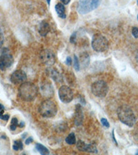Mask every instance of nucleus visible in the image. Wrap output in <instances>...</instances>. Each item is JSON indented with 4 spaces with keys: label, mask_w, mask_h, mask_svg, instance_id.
<instances>
[{
    "label": "nucleus",
    "mask_w": 138,
    "mask_h": 155,
    "mask_svg": "<svg viewBox=\"0 0 138 155\" xmlns=\"http://www.w3.org/2000/svg\"><path fill=\"white\" fill-rule=\"evenodd\" d=\"M79 60V63H81L82 66L83 67L87 66L90 62V58H89V54L86 53V52L84 54H82L81 57H80V59Z\"/></svg>",
    "instance_id": "17"
},
{
    "label": "nucleus",
    "mask_w": 138,
    "mask_h": 155,
    "mask_svg": "<svg viewBox=\"0 0 138 155\" xmlns=\"http://www.w3.org/2000/svg\"><path fill=\"white\" fill-rule=\"evenodd\" d=\"M58 94L60 100L63 103H70L73 99V92L71 87L67 86H62L60 87Z\"/></svg>",
    "instance_id": "8"
},
{
    "label": "nucleus",
    "mask_w": 138,
    "mask_h": 155,
    "mask_svg": "<svg viewBox=\"0 0 138 155\" xmlns=\"http://www.w3.org/2000/svg\"><path fill=\"white\" fill-rule=\"evenodd\" d=\"M32 141H33V139H32V138L31 137H29V138H28L26 140V141H25V143H26V145H29L31 143H32Z\"/></svg>",
    "instance_id": "29"
},
{
    "label": "nucleus",
    "mask_w": 138,
    "mask_h": 155,
    "mask_svg": "<svg viewBox=\"0 0 138 155\" xmlns=\"http://www.w3.org/2000/svg\"><path fill=\"white\" fill-rule=\"evenodd\" d=\"M40 60L44 65L51 66L55 63V56L50 50H43L40 53Z\"/></svg>",
    "instance_id": "9"
},
{
    "label": "nucleus",
    "mask_w": 138,
    "mask_h": 155,
    "mask_svg": "<svg viewBox=\"0 0 138 155\" xmlns=\"http://www.w3.org/2000/svg\"><path fill=\"white\" fill-rule=\"evenodd\" d=\"M135 59H136V61H137V63L138 64V49L137 50V51H136V54H135Z\"/></svg>",
    "instance_id": "31"
},
{
    "label": "nucleus",
    "mask_w": 138,
    "mask_h": 155,
    "mask_svg": "<svg viewBox=\"0 0 138 155\" xmlns=\"http://www.w3.org/2000/svg\"><path fill=\"white\" fill-rule=\"evenodd\" d=\"M137 4H138V0H137Z\"/></svg>",
    "instance_id": "38"
},
{
    "label": "nucleus",
    "mask_w": 138,
    "mask_h": 155,
    "mask_svg": "<svg viewBox=\"0 0 138 155\" xmlns=\"http://www.w3.org/2000/svg\"><path fill=\"white\" fill-rule=\"evenodd\" d=\"M55 11H56L57 15L58 16L60 17V18H63L65 19L66 18V13H65V7L64 5L62 3H58L56 4L55 6Z\"/></svg>",
    "instance_id": "16"
},
{
    "label": "nucleus",
    "mask_w": 138,
    "mask_h": 155,
    "mask_svg": "<svg viewBox=\"0 0 138 155\" xmlns=\"http://www.w3.org/2000/svg\"><path fill=\"white\" fill-rule=\"evenodd\" d=\"M101 123L102 124L103 126L104 127H107V128H109L110 127V124L109 123V121H108V120L105 118H102L101 119Z\"/></svg>",
    "instance_id": "24"
},
{
    "label": "nucleus",
    "mask_w": 138,
    "mask_h": 155,
    "mask_svg": "<svg viewBox=\"0 0 138 155\" xmlns=\"http://www.w3.org/2000/svg\"><path fill=\"white\" fill-rule=\"evenodd\" d=\"M46 1H47V3H48V4L50 5V2H51V0H46Z\"/></svg>",
    "instance_id": "35"
},
{
    "label": "nucleus",
    "mask_w": 138,
    "mask_h": 155,
    "mask_svg": "<svg viewBox=\"0 0 138 155\" xmlns=\"http://www.w3.org/2000/svg\"><path fill=\"white\" fill-rule=\"evenodd\" d=\"M83 121H84V114H83L82 106L80 104H77L75 112V124L77 126H81Z\"/></svg>",
    "instance_id": "12"
},
{
    "label": "nucleus",
    "mask_w": 138,
    "mask_h": 155,
    "mask_svg": "<svg viewBox=\"0 0 138 155\" xmlns=\"http://www.w3.org/2000/svg\"><path fill=\"white\" fill-rule=\"evenodd\" d=\"M91 91L95 96L102 98L106 96L109 92V86L104 81H95L91 86Z\"/></svg>",
    "instance_id": "6"
},
{
    "label": "nucleus",
    "mask_w": 138,
    "mask_h": 155,
    "mask_svg": "<svg viewBox=\"0 0 138 155\" xmlns=\"http://www.w3.org/2000/svg\"><path fill=\"white\" fill-rule=\"evenodd\" d=\"M76 32H73V33L72 34V35L71 36V38H70V41H71V43L73 44L75 42V39H76Z\"/></svg>",
    "instance_id": "27"
},
{
    "label": "nucleus",
    "mask_w": 138,
    "mask_h": 155,
    "mask_svg": "<svg viewBox=\"0 0 138 155\" xmlns=\"http://www.w3.org/2000/svg\"><path fill=\"white\" fill-rule=\"evenodd\" d=\"M132 35L135 38L138 39V28L137 27H133L132 29Z\"/></svg>",
    "instance_id": "25"
},
{
    "label": "nucleus",
    "mask_w": 138,
    "mask_h": 155,
    "mask_svg": "<svg viewBox=\"0 0 138 155\" xmlns=\"http://www.w3.org/2000/svg\"><path fill=\"white\" fill-rule=\"evenodd\" d=\"M4 41V35H3V33H2V31H0V48H2V46H3Z\"/></svg>",
    "instance_id": "26"
},
{
    "label": "nucleus",
    "mask_w": 138,
    "mask_h": 155,
    "mask_svg": "<svg viewBox=\"0 0 138 155\" xmlns=\"http://www.w3.org/2000/svg\"><path fill=\"white\" fill-rule=\"evenodd\" d=\"M66 64L68 65V66H71L72 64V59L71 57H68L66 58Z\"/></svg>",
    "instance_id": "28"
},
{
    "label": "nucleus",
    "mask_w": 138,
    "mask_h": 155,
    "mask_svg": "<svg viewBox=\"0 0 138 155\" xmlns=\"http://www.w3.org/2000/svg\"><path fill=\"white\" fill-rule=\"evenodd\" d=\"M66 143L69 145H73L76 143V138H75V135L73 132L69 134L66 138Z\"/></svg>",
    "instance_id": "19"
},
{
    "label": "nucleus",
    "mask_w": 138,
    "mask_h": 155,
    "mask_svg": "<svg viewBox=\"0 0 138 155\" xmlns=\"http://www.w3.org/2000/svg\"><path fill=\"white\" fill-rule=\"evenodd\" d=\"M42 95L46 97H51L53 96L54 91L52 85L50 84H45L41 87Z\"/></svg>",
    "instance_id": "14"
},
{
    "label": "nucleus",
    "mask_w": 138,
    "mask_h": 155,
    "mask_svg": "<svg viewBox=\"0 0 138 155\" xmlns=\"http://www.w3.org/2000/svg\"><path fill=\"white\" fill-rule=\"evenodd\" d=\"M19 126V124H18V120H17V118L14 117L12 118L11 120V126H10V129L12 131H15L17 128V127Z\"/></svg>",
    "instance_id": "21"
},
{
    "label": "nucleus",
    "mask_w": 138,
    "mask_h": 155,
    "mask_svg": "<svg viewBox=\"0 0 138 155\" xmlns=\"http://www.w3.org/2000/svg\"><path fill=\"white\" fill-rule=\"evenodd\" d=\"M35 147L37 149V150L38 151L40 154L42 155H45V154H49L50 152L49 150H48L47 147H45L43 145L40 144V143H37L35 145Z\"/></svg>",
    "instance_id": "18"
},
{
    "label": "nucleus",
    "mask_w": 138,
    "mask_h": 155,
    "mask_svg": "<svg viewBox=\"0 0 138 155\" xmlns=\"http://www.w3.org/2000/svg\"><path fill=\"white\" fill-rule=\"evenodd\" d=\"M19 126L20 127H23L24 126V122L23 121L21 122V123H20V124H19Z\"/></svg>",
    "instance_id": "33"
},
{
    "label": "nucleus",
    "mask_w": 138,
    "mask_h": 155,
    "mask_svg": "<svg viewBox=\"0 0 138 155\" xmlns=\"http://www.w3.org/2000/svg\"><path fill=\"white\" fill-rule=\"evenodd\" d=\"M77 149L80 151L89 152V153H97V150L96 146L92 143L86 144L85 142L81 141H77Z\"/></svg>",
    "instance_id": "11"
},
{
    "label": "nucleus",
    "mask_w": 138,
    "mask_h": 155,
    "mask_svg": "<svg viewBox=\"0 0 138 155\" xmlns=\"http://www.w3.org/2000/svg\"><path fill=\"white\" fill-rule=\"evenodd\" d=\"M13 64V57L8 49L4 48L0 55V70L6 71Z\"/></svg>",
    "instance_id": "7"
},
{
    "label": "nucleus",
    "mask_w": 138,
    "mask_h": 155,
    "mask_svg": "<svg viewBox=\"0 0 138 155\" xmlns=\"http://www.w3.org/2000/svg\"><path fill=\"white\" fill-rule=\"evenodd\" d=\"M26 79L27 75L26 72L22 70L15 71L11 76V81L14 84H23L26 81Z\"/></svg>",
    "instance_id": "10"
},
{
    "label": "nucleus",
    "mask_w": 138,
    "mask_h": 155,
    "mask_svg": "<svg viewBox=\"0 0 138 155\" xmlns=\"http://www.w3.org/2000/svg\"><path fill=\"white\" fill-rule=\"evenodd\" d=\"M4 110H0V119L4 120V121H7L10 118L8 114H4Z\"/></svg>",
    "instance_id": "23"
},
{
    "label": "nucleus",
    "mask_w": 138,
    "mask_h": 155,
    "mask_svg": "<svg viewBox=\"0 0 138 155\" xmlns=\"http://www.w3.org/2000/svg\"><path fill=\"white\" fill-rule=\"evenodd\" d=\"M117 116L122 123L129 127L133 126L136 121L132 109L126 105L119 107L117 110Z\"/></svg>",
    "instance_id": "2"
},
{
    "label": "nucleus",
    "mask_w": 138,
    "mask_h": 155,
    "mask_svg": "<svg viewBox=\"0 0 138 155\" xmlns=\"http://www.w3.org/2000/svg\"><path fill=\"white\" fill-rule=\"evenodd\" d=\"M73 66L75 71H79L80 70V65H79V60L76 55L74 56V59H73Z\"/></svg>",
    "instance_id": "22"
},
{
    "label": "nucleus",
    "mask_w": 138,
    "mask_h": 155,
    "mask_svg": "<svg viewBox=\"0 0 138 155\" xmlns=\"http://www.w3.org/2000/svg\"><path fill=\"white\" fill-rule=\"evenodd\" d=\"M100 0H79L77 11L81 15H86L99 6Z\"/></svg>",
    "instance_id": "4"
},
{
    "label": "nucleus",
    "mask_w": 138,
    "mask_h": 155,
    "mask_svg": "<svg viewBox=\"0 0 138 155\" xmlns=\"http://www.w3.org/2000/svg\"><path fill=\"white\" fill-rule=\"evenodd\" d=\"M38 90L35 85L31 82H24L19 86V96L25 101H32L36 98Z\"/></svg>",
    "instance_id": "1"
},
{
    "label": "nucleus",
    "mask_w": 138,
    "mask_h": 155,
    "mask_svg": "<svg viewBox=\"0 0 138 155\" xmlns=\"http://www.w3.org/2000/svg\"><path fill=\"white\" fill-rule=\"evenodd\" d=\"M136 154H138V151L137 152V153H136Z\"/></svg>",
    "instance_id": "36"
},
{
    "label": "nucleus",
    "mask_w": 138,
    "mask_h": 155,
    "mask_svg": "<svg viewBox=\"0 0 138 155\" xmlns=\"http://www.w3.org/2000/svg\"><path fill=\"white\" fill-rule=\"evenodd\" d=\"M39 112L43 117L51 118L56 115L57 112V105L52 100L46 99L40 105Z\"/></svg>",
    "instance_id": "3"
},
{
    "label": "nucleus",
    "mask_w": 138,
    "mask_h": 155,
    "mask_svg": "<svg viewBox=\"0 0 138 155\" xmlns=\"http://www.w3.org/2000/svg\"><path fill=\"white\" fill-rule=\"evenodd\" d=\"M12 148L15 151L22 150L23 149V143H22L21 140H16V141H15L13 146H12Z\"/></svg>",
    "instance_id": "20"
},
{
    "label": "nucleus",
    "mask_w": 138,
    "mask_h": 155,
    "mask_svg": "<svg viewBox=\"0 0 138 155\" xmlns=\"http://www.w3.org/2000/svg\"><path fill=\"white\" fill-rule=\"evenodd\" d=\"M61 1H62V0H61Z\"/></svg>",
    "instance_id": "39"
},
{
    "label": "nucleus",
    "mask_w": 138,
    "mask_h": 155,
    "mask_svg": "<svg viewBox=\"0 0 138 155\" xmlns=\"http://www.w3.org/2000/svg\"><path fill=\"white\" fill-rule=\"evenodd\" d=\"M113 140L115 141V143L116 144H117V141H116V140H115V136H114V130L113 131Z\"/></svg>",
    "instance_id": "34"
},
{
    "label": "nucleus",
    "mask_w": 138,
    "mask_h": 155,
    "mask_svg": "<svg viewBox=\"0 0 138 155\" xmlns=\"http://www.w3.org/2000/svg\"><path fill=\"white\" fill-rule=\"evenodd\" d=\"M5 110L4 106L2 104H0V110Z\"/></svg>",
    "instance_id": "32"
},
{
    "label": "nucleus",
    "mask_w": 138,
    "mask_h": 155,
    "mask_svg": "<svg viewBox=\"0 0 138 155\" xmlns=\"http://www.w3.org/2000/svg\"><path fill=\"white\" fill-rule=\"evenodd\" d=\"M47 73L51 77V78L55 81L59 82L61 81L62 77L60 76V74L58 72V71H56L53 68H49L46 70Z\"/></svg>",
    "instance_id": "15"
},
{
    "label": "nucleus",
    "mask_w": 138,
    "mask_h": 155,
    "mask_svg": "<svg viewBox=\"0 0 138 155\" xmlns=\"http://www.w3.org/2000/svg\"><path fill=\"white\" fill-rule=\"evenodd\" d=\"M137 20H138V15H137Z\"/></svg>",
    "instance_id": "37"
},
{
    "label": "nucleus",
    "mask_w": 138,
    "mask_h": 155,
    "mask_svg": "<svg viewBox=\"0 0 138 155\" xmlns=\"http://www.w3.org/2000/svg\"><path fill=\"white\" fill-rule=\"evenodd\" d=\"M50 31H51V27H50V25L46 21H42L39 24L38 31L40 35L42 37L46 36Z\"/></svg>",
    "instance_id": "13"
},
{
    "label": "nucleus",
    "mask_w": 138,
    "mask_h": 155,
    "mask_svg": "<svg viewBox=\"0 0 138 155\" xmlns=\"http://www.w3.org/2000/svg\"><path fill=\"white\" fill-rule=\"evenodd\" d=\"M92 47L97 52H104L109 48V43L108 39L101 34H96L93 37Z\"/></svg>",
    "instance_id": "5"
},
{
    "label": "nucleus",
    "mask_w": 138,
    "mask_h": 155,
    "mask_svg": "<svg viewBox=\"0 0 138 155\" xmlns=\"http://www.w3.org/2000/svg\"><path fill=\"white\" fill-rule=\"evenodd\" d=\"M62 4L64 5H67L68 4H69V2H71V0H62Z\"/></svg>",
    "instance_id": "30"
}]
</instances>
